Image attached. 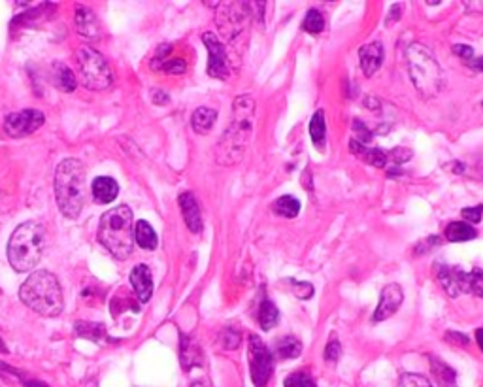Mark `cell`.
<instances>
[{"label":"cell","mask_w":483,"mask_h":387,"mask_svg":"<svg viewBox=\"0 0 483 387\" xmlns=\"http://www.w3.org/2000/svg\"><path fill=\"white\" fill-rule=\"evenodd\" d=\"M255 100L251 95H240L232 104V121L217 144V163L236 164L244 157L253 131Z\"/></svg>","instance_id":"6da1fadb"},{"label":"cell","mask_w":483,"mask_h":387,"mask_svg":"<svg viewBox=\"0 0 483 387\" xmlns=\"http://www.w3.org/2000/svg\"><path fill=\"white\" fill-rule=\"evenodd\" d=\"M47 248V230L38 221H25L13 230L8 242V261L17 272H31Z\"/></svg>","instance_id":"7a4b0ae2"},{"label":"cell","mask_w":483,"mask_h":387,"mask_svg":"<svg viewBox=\"0 0 483 387\" xmlns=\"http://www.w3.org/2000/svg\"><path fill=\"white\" fill-rule=\"evenodd\" d=\"M19 299L25 306L46 317H55L65 308L61 283L49 270H36L29 276L19 289Z\"/></svg>","instance_id":"3957f363"},{"label":"cell","mask_w":483,"mask_h":387,"mask_svg":"<svg viewBox=\"0 0 483 387\" xmlns=\"http://www.w3.org/2000/svg\"><path fill=\"white\" fill-rule=\"evenodd\" d=\"M134 217L129 206H116L102 216L98 225V242L116 259H127L134 250Z\"/></svg>","instance_id":"277c9868"},{"label":"cell","mask_w":483,"mask_h":387,"mask_svg":"<svg viewBox=\"0 0 483 387\" xmlns=\"http://www.w3.org/2000/svg\"><path fill=\"white\" fill-rule=\"evenodd\" d=\"M85 172L79 159H65L55 172V197L66 217H78L85 203Z\"/></svg>","instance_id":"5b68a950"},{"label":"cell","mask_w":483,"mask_h":387,"mask_svg":"<svg viewBox=\"0 0 483 387\" xmlns=\"http://www.w3.org/2000/svg\"><path fill=\"white\" fill-rule=\"evenodd\" d=\"M406 63L413 87L423 99H432L444 87V72L434 53L423 44H411L406 49Z\"/></svg>","instance_id":"8992f818"},{"label":"cell","mask_w":483,"mask_h":387,"mask_svg":"<svg viewBox=\"0 0 483 387\" xmlns=\"http://www.w3.org/2000/svg\"><path fill=\"white\" fill-rule=\"evenodd\" d=\"M76 61H78V72L79 78L84 81V86L91 91H104L113 84V74L104 59V55H100L97 49L89 46L79 47L76 53Z\"/></svg>","instance_id":"52a82bcc"},{"label":"cell","mask_w":483,"mask_h":387,"mask_svg":"<svg viewBox=\"0 0 483 387\" xmlns=\"http://www.w3.org/2000/svg\"><path fill=\"white\" fill-rule=\"evenodd\" d=\"M438 282L450 297H459L463 293L483 297V270L474 269L472 272H464L459 267H444L436 269Z\"/></svg>","instance_id":"ba28073f"},{"label":"cell","mask_w":483,"mask_h":387,"mask_svg":"<svg viewBox=\"0 0 483 387\" xmlns=\"http://www.w3.org/2000/svg\"><path fill=\"white\" fill-rule=\"evenodd\" d=\"M249 370L255 387H267L274 370V355L257 335H249Z\"/></svg>","instance_id":"9c48e42d"},{"label":"cell","mask_w":483,"mask_h":387,"mask_svg":"<svg viewBox=\"0 0 483 387\" xmlns=\"http://www.w3.org/2000/svg\"><path fill=\"white\" fill-rule=\"evenodd\" d=\"M46 116L36 110V108H25L21 112L10 113L4 121V131L13 138L29 136L44 125Z\"/></svg>","instance_id":"30bf717a"},{"label":"cell","mask_w":483,"mask_h":387,"mask_svg":"<svg viewBox=\"0 0 483 387\" xmlns=\"http://www.w3.org/2000/svg\"><path fill=\"white\" fill-rule=\"evenodd\" d=\"M204 46L208 47V76L217 79H225L229 76V61L227 49L214 33L203 34Z\"/></svg>","instance_id":"8fae6325"},{"label":"cell","mask_w":483,"mask_h":387,"mask_svg":"<svg viewBox=\"0 0 483 387\" xmlns=\"http://www.w3.org/2000/svg\"><path fill=\"white\" fill-rule=\"evenodd\" d=\"M404 301V293L399 283H389L381 289V297H379V304L376 312H374V322H386L389 319L397 310L400 308V304Z\"/></svg>","instance_id":"7c38bea8"},{"label":"cell","mask_w":483,"mask_h":387,"mask_svg":"<svg viewBox=\"0 0 483 387\" xmlns=\"http://www.w3.org/2000/svg\"><path fill=\"white\" fill-rule=\"evenodd\" d=\"M359 59H361V68H363V74L366 78H370L374 74L378 72V68L383 63V46L381 42H370L359 49Z\"/></svg>","instance_id":"4fadbf2b"},{"label":"cell","mask_w":483,"mask_h":387,"mask_svg":"<svg viewBox=\"0 0 483 387\" xmlns=\"http://www.w3.org/2000/svg\"><path fill=\"white\" fill-rule=\"evenodd\" d=\"M180 208H182L185 225L189 227L193 232H200L203 230V214H200V206L196 203L193 193H182L180 195Z\"/></svg>","instance_id":"5bb4252c"},{"label":"cell","mask_w":483,"mask_h":387,"mask_svg":"<svg viewBox=\"0 0 483 387\" xmlns=\"http://www.w3.org/2000/svg\"><path fill=\"white\" fill-rule=\"evenodd\" d=\"M131 283L140 302H148L153 295V278H151L150 267L136 264L131 272Z\"/></svg>","instance_id":"9a60e30c"},{"label":"cell","mask_w":483,"mask_h":387,"mask_svg":"<svg viewBox=\"0 0 483 387\" xmlns=\"http://www.w3.org/2000/svg\"><path fill=\"white\" fill-rule=\"evenodd\" d=\"M76 31H78L84 38H100V23H98L97 15H95L93 10H89V8L85 6L76 8Z\"/></svg>","instance_id":"2e32d148"},{"label":"cell","mask_w":483,"mask_h":387,"mask_svg":"<svg viewBox=\"0 0 483 387\" xmlns=\"http://www.w3.org/2000/svg\"><path fill=\"white\" fill-rule=\"evenodd\" d=\"M91 193H93V198H95V203L108 204L118 198L119 185L113 177L98 176L95 177V182H93Z\"/></svg>","instance_id":"e0dca14e"},{"label":"cell","mask_w":483,"mask_h":387,"mask_svg":"<svg viewBox=\"0 0 483 387\" xmlns=\"http://www.w3.org/2000/svg\"><path fill=\"white\" fill-rule=\"evenodd\" d=\"M180 359L185 370H191L193 367H200L204 361L200 346L196 344L191 336H182V344H180Z\"/></svg>","instance_id":"ac0fdd59"},{"label":"cell","mask_w":483,"mask_h":387,"mask_svg":"<svg viewBox=\"0 0 483 387\" xmlns=\"http://www.w3.org/2000/svg\"><path fill=\"white\" fill-rule=\"evenodd\" d=\"M217 112L214 108H196L193 116H191V127L193 131L198 134H206L212 131V127L216 123Z\"/></svg>","instance_id":"d6986e66"},{"label":"cell","mask_w":483,"mask_h":387,"mask_svg":"<svg viewBox=\"0 0 483 387\" xmlns=\"http://www.w3.org/2000/svg\"><path fill=\"white\" fill-rule=\"evenodd\" d=\"M134 242L142 248V250H155L157 248V235L148 221L140 219L136 225H134Z\"/></svg>","instance_id":"ffe728a7"},{"label":"cell","mask_w":483,"mask_h":387,"mask_svg":"<svg viewBox=\"0 0 483 387\" xmlns=\"http://www.w3.org/2000/svg\"><path fill=\"white\" fill-rule=\"evenodd\" d=\"M52 76H53V81H55V86L59 87L61 91L72 93L74 89H76V86H78L74 72L68 68V66L63 65V63H55V65H53Z\"/></svg>","instance_id":"44dd1931"},{"label":"cell","mask_w":483,"mask_h":387,"mask_svg":"<svg viewBox=\"0 0 483 387\" xmlns=\"http://www.w3.org/2000/svg\"><path fill=\"white\" fill-rule=\"evenodd\" d=\"M276 354L280 359H294L302 354V342L293 335L281 336L276 340Z\"/></svg>","instance_id":"7402d4cb"},{"label":"cell","mask_w":483,"mask_h":387,"mask_svg":"<svg viewBox=\"0 0 483 387\" xmlns=\"http://www.w3.org/2000/svg\"><path fill=\"white\" fill-rule=\"evenodd\" d=\"M445 238L450 242H468L472 238H476V230L472 229L468 223H463V221H451L445 227Z\"/></svg>","instance_id":"603a6c76"},{"label":"cell","mask_w":483,"mask_h":387,"mask_svg":"<svg viewBox=\"0 0 483 387\" xmlns=\"http://www.w3.org/2000/svg\"><path fill=\"white\" fill-rule=\"evenodd\" d=\"M310 136H312V142L317 150H323V144H325L326 136V121L323 110H317L314 113V118L310 119Z\"/></svg>","instance_id":"cb8c5ba5"},{"label":"cell","mask_w":483,"mask_h":387,"mask_svg":"<svg viewBox=\"0 0 483 387\" xmlns=\"http://www.w3.org/2000/svg\"><path fill=\"white\" fill-rule=\"evenodd\" d=\"M272 208H274V212L278 216L291 219V217L299 216V212H301V200L296 197H291V195H283V197H280L276 200Z\"/></svg>","instance_id":"d4e9b609"},{"label":"cell","mask_w":483,"mask_h":387,"mask_svg":"<svg viewBox=\"0 0 483 387\" xmlns=\"http://www.w3.org/2000/svg\"><path fill=\"white\" fill-rule=\"evenodd\" d=\"M280 319V312L274 306L272 301H262L261 310H259V323L264 331H270L272 327H276V323Z\"/></svg>","instance_id":"484cf974"},{"label":"cell","mask_w":483,"mask_h":387,"mask_svg":"<svg viewBox=\"0 0 483 387\" xmlns=\"http://www.w3.org/2000/svg\"><path fill=\"white\" fill-rule=\"evenodd\" d=\"M302 26H304V31L310 34L323 33V29H325V19H323V15H321L319 10L312 8V10L306 13V19H304V25Z\"/></svg>","instance_id":"4316f807"},{"label":"cell","mask_w":483,"mask_h":387,"mask_svg":"<svg viewBox=\"0 0 483 387\" xmlns=\"http://www.w3.org/2000/svg\"><path fill=\"white\" fill-rule=\"evenodd\" d=\"M432 365H434L432 368H434L436 380L444 387H453V384H455V372H453L448 365L438 361V359H432Z\"/></svg>","instance_id":"83f0119b"},{"label":"cell","mask_w":483,"mask_h":387,"mask_svg":"<svg viewBox=\"0 0 483 387\" xmlns=\"http://www.w3.org/2000/svg\"><path fill=\"white\" fill-rule=\"evenodd\" d=\"M399 387H432V384L421 374H402L399 380Z\"/></svg>","instance_id":"f1b7e54d"},{"label":"cell","mask_w":483,"mask_h":387,"mask_svg":"<svg viewBox=\"0 0 483 387\" xmlns=\"http://www.w3.org/2000/svg\"><path fill=\"white\" fill-rule=\"evenodd\" d=\"M283 387H315V381L306 372H294L285 380Z\"/></svg>","instance_id":"f546056e"},{"label":"cell","mask_w":483,"mask_h":387,"mask_svg":"<svg viewBox=\"0 0 483 387\" xmlns=\"http://www.w3.org/2000/svg\"><path fill=\"white\" fill-rule=\"evenodd\" d=\"M283 283L291 285V287H293V293L299 297V299H310V297H314V287H312L310 283L296 282V280H285Z\"/></svg>","instance_id":"4dcf8cb0"},{"label":"cell","mask_w":483,"mask_h":387,"mask_svg":"<svg viewBox=\"0 0 483 387\" xmlns=\"http://www.w3.org/2000/svg\"><path fill=\"white\" fill-rule=\"evenodd\" d=\"M164 72L168 74H183L187 70V63L183 59H174V61H164V65L161 66Z\"/></svg>","instance_id":"1f68e13d"},{"label":"cell","mask_w":483,"mask_h":387,"mask_svg":"<svg viewBox=\"0 0 483 387\" xmlns=\"http://www.w3.org/2000/svg\"><path fill=\"white\" fill-rule=\"evenodd\" d=\"M340 352H342L340 342L336 340V338H331V340H328V344H326V348H325V359L326 361H331V363L338 361Z\"/></svg>","instance_id":"d6a6232c"},{"label":"cell","mask_w":483,"mask_h":387,"mask_svg":"<svg viewBox=\"0 0 483 387\" xmlns=\"http://www.w3.org/2000/svg\"><path fill=\"white\" fill-rule=\"evenodd\" d=\"M461 214H463L464 219H468L472 223H480L483 216V206L482 204H477V206H472V208H463Z\"/></svg>","instance_id":"836d02e7"},{"label":"cell","mask_w":483,"mask_h":387,"mask_svg":"<svg viewBox=\"0 0 483 387\" xmlns=\"http://www.w3.org/2000/svg\"><path fill=\"white\" fill-rule=\"evenodd\" d=\"M395 161V163H406V161H410L411 159V151L406 150V148H397V150H393L391 153H387V161Z\"/></svg>","instance_id":"e575fe53"},{"label":"cell","mask_w":483,"mask_h":387,"mask_svg":"<svg viewBox=\"0 0 483 387\" xmlns=\"http://www.w3.org/2000/svg\"><path fill=\"white\" fill-rule=\"evenodd\" d=\"M223 340H225V348H238V344H240V333L238 331H235V329H227L225 331V336H223Z\"/></svg>","instance_id":"d590c367"},{"label":"cell","mask_w":483,"mask_h":387,"mask_svg":"<svg viewBox=\"0 0 483 387\" xmlns=\"http://www.w3.org/2000/svg\"><path fill=\"white\" fill-rule=\"evenodd\" d=\"M453 53L455 55H459V57H463V59L466 61H472L474 59V49H472L470 46H453Z\"/></svg>","instance_id":"8d00e7d4"},{"label":"cell","mask_w":483,"mask_h":387,"mask_svg":"<svg viewBox=\"0 0 483 387\" xmlns=\"http://www.w3.org/2000/svg\"><path fill=\"white\" fill-rule=\"evenodd\" d=\"M168 100V95L164 91H153V102H155V104H166Z\"/></svg>","instance_id":"74e56055"},{"label":"cell","mask_w":483,"mask_h":387,"mask_svg":"<svg viewBox=\"0 0 483 387\" xmlns=\"http://www.w3.org/2000/svg\"><path fill=\"white\" fill-rule=\"evenodd\" d=\"M448 340H455L459 342V344H463V346H466L468 344V338L464 335H459V333H448V336H445Z\"/></svg>","instance_id":"f35d334b"},{"label":"cell","mask_w":483,"mask_h":387,"mask_svg":"<svg viewBox=\"0 0 483 387\" xmlns=\"http://www.w3.org/2000/svg\"><path fill=\"white\" fill-rule=\"evenodd\" d=\"M470 63H472V66H474V68H477V70H482V72H483V57L472 59Z\"/></svg>","instance_id":"ab89813d"},{"label":"cell","mask_w":483,"mask_h":387,"mask_svg":"<svg viewBox=\"0 0 483 387\" xmlns=\"http://www.w3.org/2000/svg\"><path fill=\"white\" fill-rule=\"evenodd\" d=\"M476 342L480 344V348H482L483 352V329H477L476 331Z\"/></svg>","instance_id":"60d3db41"},{"label":"cell","mask_w":483,"mask_h":387,"mask_svg":"<svg viewBox=\"0 0 483 387\" xmlns=\"http://www.w3.org/2000/svg\"><path fill=\"white\" fill-rule=\"evenodd\" d=\"M25 386L26 387H47V386H44V384H40V381H34V380L25 381Z\"/></svg>","instance_id":"b9f144b4"},{"label":"cell","mask_w":483,"mask_h":387,"mask_svg":"<svg viewBox=\"0 0 483 387\" xmlns=\"http://www.w3.org/2000/svg\"><path fill=\"white\" fill-rule=\"evenodd\" d=\"M191 387H212V386H209L208 381L200 380V381H195V384H193V386H191Z\"/></svg>","instance_id":"7bdbcfd3"},{"label":"cell","mask_w":483,"mask_h":387,"mask_svg":"<svg viewBox=\"0 0 483 387\" xmlns=\"http://www.w3.org/2000/svg\"><path fill=\"white\" fill-rule=\"evenodd\" d=\"M0 352H2V354H6V352H8L6 346H4V342H2V340H0Z\"/></svg>","instance_id":"ee69618b"},{"label":"cell","mask_w":483,"mask_h":387,"mask_svg":"<svg viewBox=\"0 0 483 387\" xmlns=\"http://www.w3.org/2000/svg\"><path fill=\"white\" fill-rule=\"evenodd\" d=\"M482 106H483V102H482Z\"/></svg>","instance_id":"f6af8a7d"}]
</instances>
